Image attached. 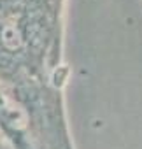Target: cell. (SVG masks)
<instances>
[{
	"instance_id": "obj_2",
	"label": "cell",
	"mask_w": 142,
	"mask_h": 149,
	"mask_svg": "<svg viewBox=\"0 0 142 149\" xmlns=\"http://www.w3.org/2000/svg\"><path fill=\"white\" fill-rule=\"evenodd\" d=\"M54 2H56V4H60V2H61V0H54Z\"/></svg>"
},
{
	"instance_id": "obj_1",
	"label": "cell",
	"mask_w": 142,
	"mask_h": 149,
	"mask_svg": "<svg viewBox=\"0 0 142 149\" xmlns=\"http://www.w3.org/2000/svg\"><path fill=\"white\" fill-rule=\"evenodd\" d=\"M46 6L60 7V4H56L54 0H0V18L18 14V13H25V11H30V9L46 7Z\"/></svg>"
}]
</instances>
